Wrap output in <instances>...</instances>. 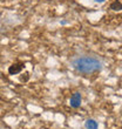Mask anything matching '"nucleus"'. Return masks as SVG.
<instances>
[{
  "mask_svg": "<svg viewBox=\"0 0 122 129\" xmlns=\"http://www.w3.org/2000/svg\"><path fill=\"white\" fill-rule=\"evenodd\" d=\"M71 66L74 71H76L80 74H94L102 69V61L96 56H89V55H83V56H76L72 59Z\"/></svg>",
  "mask_w": 122,
  "mask_h": 129,
  "instance_id": "1",
  "label": "nucleus"
},
{
  "mask_svg": "<svg viewBox=\"0 0 122 129\" xmlns=\"http://www.w3.org/2000/svg\"><path fill=\"white\" fill-rule=\"evenodd\" d=\"M25 62L22 61H15L13 63L8 66V74L10 75H18L25 69Z\"/></svg>",
  "mask_w": 122,
  "mask_h": 129,
  "instance_id": "2",
  "label": "nucleus"
},
{
  "mask_svg": "<svg viewBox=\"0 0 122 129\" xmlns=\"http://www.w3.org/2000/svg\"><path fill=\"white\" fill-rule=\"evenodd\" d=\"M82 102V95L80 92H75L72 94L71 99H69V106H71L73 109H78L80 108Z\"/></svg>",
  "mask_w": 122,
  "mask_h": 129,
  "instance_id": "3",
  "label": "nucleus"
},
{
  "mask_svg": "<svg viewBox=\"0 0 122 129\" xmlns=\"http://www.w3.org/2000/svg\"><path fill=\"white\" fill-rule=\"evenodd\" d=\"M85 129H99V122L95 119H87L83 122Z\"/></svg>",
  "mask_w": 122,
  "mask_h": 129,
  "instance_id": "4",
  "label": "nucleus"
},
{
  "mask_svg": "<svg viewBox=\"0 0 122 129\" xmlns=\"http://www.w3.org/2000/svg\"><path fill=\"white\" fill-rule=\"evenodd\" d=\"M109 8L112 11H114V12H121L122 11V3L120 0H114V1L110 4Z\"/></svg>",
  "mask_w": 122,
  "mask_h": 129,
  "instance_id": "5",
  "label": "nucleus"
},
{
  "mask_svg": "<svg viewBox=\"0 0 122 129\" xmlns=\"http://www.w3.org/2000/svg\"><path fill=\"white\" fill-rule=\"evenodd\" d=\"M28 80H29V73L28 72H25V73H22V74L19 76V81L20 82H27Z\"/></svg>",
  "mask_w": 122,
  "mask_h": 129,
  "instance_id": "6",
  "label": "nucleus"
},
{
  "mask_svg": "<svg viewBox=\"0 0 122 129\" xmlns=\"http://www.w3.org/2000/svg\"><path fill=\"white\" fill-rule=\"evenodd\" d=\"M95 3H99V4H102V3H105L106 0H94Z\"/></svg>",
  "mask_w": 122,
  "mask_h": 129,
  "instance_id": "7",
  "label": "nucleus"
}]
</instances>
